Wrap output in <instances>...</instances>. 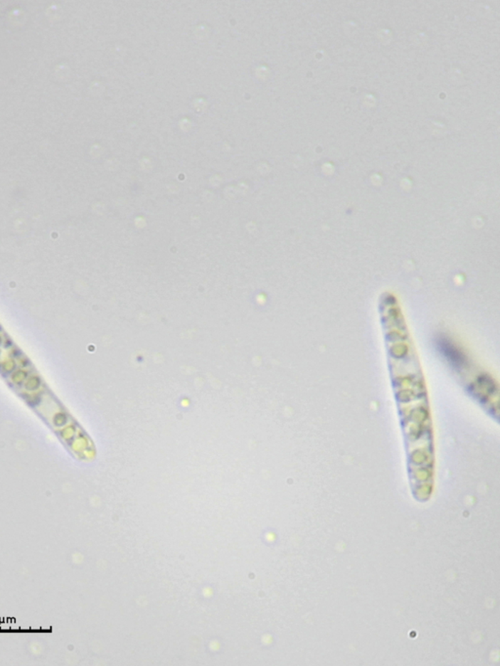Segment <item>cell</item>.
<instances>
[{"mask_svg": "<svg viewBox=\"0 0 500 666\" xmlns=\"http://www.w3.org/2000/svg\"><path fill=\"white\" fill-rule=\"evenodd\" d=\"M439 346L440 348H441L442 352L447 356V360L454 364L455 368H460V366H462L463 364H465V356H463V354L460 353L450 341L442 338V339L439 341Z\"/></svg>", "mask_w": 500, "mask_h": 666, "instance_id": "1", "label": "cell"}]
</instances>
